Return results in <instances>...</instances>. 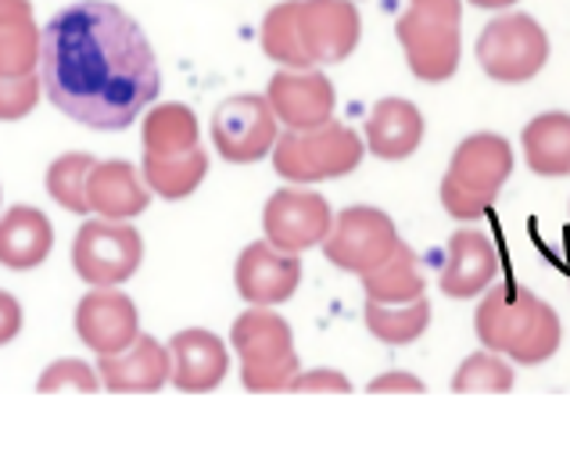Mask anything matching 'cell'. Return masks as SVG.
<instances>
[{
	"label": "cell",
	"instance_id": "cell-1",
	"mask_svg": "<svg viewBox=\"0 0 570 470\" xmlns=\"http://www.w3.org/2000/svg\"><path fill=\"white\" fill-rule=\"evenodd\" d=\"M47 101L79 126L116 134L158 97V61L144 29L119 4L79 0L40 32Z\"/></svg>",
	"mask_w": 570,
	"mask_h": 470
},
{
	"label": "cell",
	"instance_id": "cell-2",
	"mask_svg": "<svg viewBox=\"0 0 570 470\" xmlns=\"http://www.w3.org/2000/svg\"><path fill=\"white\" fill-rule=\"evenodd\" d=\"M474 331L484 349L502 352L513 363L539 366L560 349V316L557 310L520 284L488 287L474 313Z\"/></svg>",
	"mask_w": 570,
	"mask_h": 470
},
{
	"label": "cell",
	"instance_id": "cell-3",
	"mask_svg": "<svg viewBox=\"0 0 570 470\" xmlns=\"http://www.w3.org/2000/svg\"><path fill=\"white\" fill-rule=\"evenodd\" d=\"M513 173V148L499 134H470L442 180V205L452 219H481Z\"/></svg>",
	"mask_w": 570,
	"mask_h": 470
},
{
	"label": "cell",
	"instance_id": "cell-4",
	"mask_svg": "<svg viewBox=\"0 0 570 470\" xmlns=\"http://www.w3.org/2000/svg\"><path fill=\"white\" fill-rule=\"evenodd\" d=\"M410 72L423 84H445L460 69L463 4L460 0H410L395 26Z\"/></svg>",
	"mask_w": 570,
	"mask_h": 470
},
{
	"label": "cell",
	"instance_id": "cell-5",
	"mask_svg": "<svg viewBox=\"0 0 570 470\" xmlns=\"http://www.w3.org/2000/svg\"><path fill=\"white\" fill-rule=\"evenodd\" d=\"M230 345L240 355V384L248 392H287L298 374L291 323L269 305H252L230 327Z\"/></svg>",
	"mask_w": 570,
	"mask_h": 470
},
{
	"label": "cell",
	"instance_id": "cell-6",
	"mask_svg": "<svg viewBox=\"0 0 570 470\" xmlns=\"http://www.w3.org/2000/svg\"><path fill=\"white\" fill-rule=\"evenodd\" d=\"M366 140L345 123H323L313 129H287L273 144V169L291 184L337 180L360 169Z\"/></svg>",
	"mask_w": 570,
	"mask_h": 470
},
{
	"label": "cell",
	"instance_id": "cell-7",
	"mask_svg": "<svg viewBox=\"0 0 570 470\" xmlns=\"http://www.w3.org/2000/svg\"><path fill=\"white\" fill-rule=\"evenodd\" d=\"M549 61V37L531 14H499L478 37V65L495 84H528Z\"/></svg>",
	"mask_w": 570,
	"mask_h": 470
},
{
	"label": "cell",
	"instance_id": "cell-8",
	"mask_svg": "<svg viewBox=\"0 0 570 470\" xmlns=\"http://www.w3.org/2000/svg\"><path fill=\"white\" fill-rule=\"evenodd\" d=\"M144 237L126 219H87L72 245L76 277L90 287H116L140 270Z\"/></svg>",
	"mask_w": 570,
	"mask_h": 470
},
{
	"label": "cell",
	"instance_id": "cell-9",
	"mask_svg": "<svg viewBox=\"0 0 570 470\" xmlns=\"http://www.w3.org/2000/svg\"><path fill=\"white\" fill-rule=\"evenodd\" d=\"M399 231L387 213L370 205H352L341 216H334V226L327 241H323V255L331 258L337 270L348 273H370L377 270L384 258L399 248Z\"/></svg>",
	"mask_w": 570,
	"mask_h": 470
},
{
	"label": "cell",
	"instance_id": "cell-10",
	"mask_svg": "<svg viewBox=\"0 0 570 470\" xmlns=\"http://www.w3.org/2000/svg\"><path fill=\"white\" fill-rule=\"evenodd\" d=\"M276 111L269 105V97L258 94H237L230 101H223L212 116V140H216V151L234 161V166H248L273 151L276 137Z\"/></svg>",
	"mask_w": 570,
	"mask_h": 470
},
{
	"label": "cell",
	"instance_id": "cell-11",
	"mask_svg": "<svg viewBox=\"0 0 570 470\" xmlns=\"http://www.w3.org/2000/svg\"><path fill=\"white\" fill-rule=\"evenodd\" d=\"M334 226V213L323 194L316 190H276L263 208V231L266 241L281 252L302 255L305 248H316L327 241Z\"/></svg>",
	"mask_w": 570,
	"mask_h": 470
},
{
	"label": "cell",
	"instance_id": "cell-12",
	"mask_svg": "<svg viewBox=\"0 0 570 470\" xmlns=\"http://www.w3.org/2000/svg\"><path fill=\"white\" fill-rule=\"evenodd\" d=\"M76 334L90 352L116 355L140 337V313L129 295L116 287H94L76 305Z\"/></svg>",
	"mask_w": 570,
	"mask_h": 470
},
{
	"label": "cell",
	"instance_id": "cell-13",
	"mask_svg": "<svg viewBox=\"0 0 570 470\" xmlns=\"http://www.w3.org/2000/svg\"><path fill=\"white\" fill-rule=\"evenodd\" d=\"M298 32L308 61L334 65L360 47L363 22L352 0H298Z\"/></svg>",
	"mask_w": 570,
	"mask_h": 470
},
{
	"label": "cell",
	"instance_id": "cell-14",
	"mask_svg": "<svg viewBox=\"0 0 570 470\" xmlns=\"http://www.w3.org/2000/svg\"><path fill=\"white\" fill-rule=\"evenodd\" d=\"M302 263L295 252H281L269 241H255L240 252L234 284L248 305H281L298 291Z\"/></svg>",
	"mask_w": 570,
	"mask_h": 470
},
{
	"label": "cell",
	"instance_id": "cell-15",
	"mask_svg": "<svg viewBox=\"0 0 570 470\" xmlns=\"http://www.w3.org/2000/svg\"><path fill=\"white\" fill-rule=\"evenodd\" d=\"M269 105L287 129H313L334 119V84L316 69H281L269 79Z\"/></svg>",
	"mask_w": 570,
	"mask_h": 470
},
{
	"label": "cell",
	"instance_id": "cell-16",
	"mask_svg": "<svg viewBox=\"0 0 570 470\" xmlns=\"http://www.w3.org/2000/svg\"><path fill=\"white\" fill-rule=\"evenodd\" d=\"M499 281V248L495 241L484 231H455L449 237V252L442 273H438V284L449 298H474L484 287H492Z\"/></svg>",
	"mask_w": 570,
	"mask_h": 470
},
{
	"label": "cell",
	"instance_id": "cell-17",
	"mask_svg": "<svg viewBox=\"0 0 570 470\" xmlns=\"http://www.w3.org/2000/svg\"><path fill=\"white\" fill-rule=\"evenodd\" d=\"M97 374L108 392H158L173 378V360L166 345H158L151 334H140L116 355H97Z\"/></svg>",
	"mask_w": 570,
	"mask_h": 470
},
{
	"label": "cell",
	"instance_id": "cell-18",
	"mask_svg": "<svg viewBox=\"0 0 570 470\" xmlns=\"http://www.w3.org/2000/svg\"><path fill=\"white\" fill-rule=\"evenodd\" d=\"M87 202L90 213L101 219H134L151 202L148 180L122 158L94 161L87 180Z\"/></svg>",
	"mask_w": 570,
	"mask_h": 470
},
{
	"label": "cell",
	"instance_id": "cell-19",
	"mask_svg": "<svg viewBox=\"0 0 570 470\" xmlns=\"http://www.w3.org/2000/svg\"><path fill=\"white\" fill-rule=\"evenodd\" d=\"M169 360H173V384L180 392H212L226 381L230 370V355L226 345L212 331H180L169 342Z\"/></svg>",
	"mask_w": 570,
	"mask_h": 470
},
{
	"label": "cell",
	"instance_id": "cell-20",
	"mask_svg": "<svg viewBox=\"0 0 570 470\" xmlns=\"http://www.w3.org/2000/svg\"><path fill=\"white\" fill-rule=\"evenodd\" d=\"M55 248V226L40 208L14 205L0 216V266L14 273L37 270Z\"/></svg>",
	"mask_w": 570,
	"mask_h": 470
},
{
	"label": "cell",
	"instance_id": "cell-21",
	"mask_svg": "<svg viewBox=\"0 0 570 470\" xmlns=\"http://www.w3.org/2000/svg\"><path fill=\"white\" fill-rule=\"evenodd\" d=\"M423 140V116L405 97H384L366 119V148L384 161L410 158Z\"/></svg>",
	"mask_w": 570,
	"mask_h": 470
},
{
	"label": "cell",
	"instance_id": "cell-22",
	"mask_svg": "<svg viewBox=\"0 0 570 470\" xmlns=\"http://www.w3.org/2000/svg\"><path fill=\"white\" fill-rule=\"evenodd\" d=\"M40 72V26L29 0H0V76Z\"/></svg>",
	"mask_w": 570,
	"mask_h": 470
},
{
	"label": "cell",
	"instance_id": "cell-23",
	"mask_svg": "<svg viewBox=\"0 0 570 470\" xmlns=\"http://www.w3.org/2000/svg\"><path fill=\"white\" fill-rule=\"evenodd\" d=\"M524 158L539 176H570V116L546 111L524 126Z\"/></svg>",
	"mask_w": 570,
	"mask_h": 470
},
{
	"label": "cell",
	"instance_id": "cell-24",
	"mask_svg": "<svg viewBox=\"0 0 570 470\" xmlns=\"http://www.w3.org/2000/svg\"><path fill=\"white\" fill-rule=\"evenodd\" d=\"M202 144L198 116L187 105H155L144 119V158L184 155Z\"/></svg>",
	"mask_w": 570,
	"mask_h": 470
},
{
	"label": "cell",
	"instance_id": "cell-25",
	"mask_svg": "<svg viewBox=\"0 0 570 470\" xmlns=\"http://www.w3.org/2000/svg\"><path fill=\"white\" fill-rule=\"evenodd\" d=\"M205 173H208V155H205L202 144L194 151H184V155L144 158V180H148V187L166 202L190 198V194L202 187Z\"/></svg>",
	"mask_w": 570,
	"mask_h": 470
},
{
	"label": "cell",
	"instance_id": "cell-26",
	"mask_svg": "<svg viewBox=\"0 0 570 470\" xmlns=\"http://www.w3.org/2000/svg\"><path fill=\"white\" fill-rule=\"evenodd\" d=\"M431 323V302H373L366 298V327L373 337H381L384 345H413L416 337L428 331Z\"/></svg>",
	"mask_w": 570,
	"mask_h": 470
},
{
	"label": "cell",
	"instance_id": "cell-27",
	"mask_svg": "<svg viewBox=\"0 0 570 470\" xmlns=\"http://www.w3.org/2000/svg\"><path fill=\"white\" fill-rule=\"evenodd\" d=\"M363 291L373 302H413L423 295V277L416 266L413 248L399 241V248L391 252L377 270L363 273Z\"/></svg>",
	"mask_w": 570,
	"mask_h": 470
},
{
	"label": "cell",
	"instance_id": "cell-28",
	"mask_svg": "<svg viewBox=\"0 0 570 470\" xmlns=\"http://www.w3.org/2000/svg\"><path fill=\"white\" fill-rule=\"evenodd\" d=\"M263 51L276 65H284V69H316L302 47L298 0H284V4L269 8L266 22H263Z\"/></svg>",
	"mask_w": 570,
	"mask_h": 470
},
{
	"label": "cell",
	"instance_id": "cell-29",
	"mask_svg": "<svg viewBox=\"0 0 570 470\" xmlns=\"http://www.w3.org/2000/svg\"><path fill=\"white\" fill-rule=\"evenodd\" d=\"M94 155L87 151H69L51 161L47 169V194L61 205L69 208L76 216H90V202H87V180L94 169Z\"/></svg>",
	"mask_w": 570,
	"mask_h": 470
},
{
	"label": "cell",
	"instance_id": "cell-30",
	"mask_svg": "<svg viewBox=\"0 0 570 470\" xmlns=\"http://www.w3.org/2000/svg\"><path fill=\"white\" fill-rule=\"evenodd\" d=\"M452 392H513V366L502 360V352H474L455 370Z\"/></svg>",
	"mask_w": 570,
	"mask_h": 470
},
{
	"label": "cell",
	"instance_id": "cell-31",
	"mask_svg": "<svg viewBox=\"0 0 570 470\" xmlns=\"http://www.w3.org/2000/svg\"><path fill=\"white\" fill-rule=\"evenodd\" d=\"M97 388H105L101 374L83 360H58L37 381V392H97Z\"/></svg>",
	"mask_w": 570,
	"mask_h": 470
},
{
	"label": "cell",
	"instance_id": "cell-32",
	"mask_svg": "<svg viewBox=\"0 0 570 470\" xmlns=\"http://www.w3.org/2000/svg\"><path fill=\"white\" fill-rule=\"evenodd\" d=\"M40 72L26 76H0V123L26 119L40 101Z\"/></svg>",
	"mask_w": 570,
	"mask_h": 470
},
{
	"label": "cell",
	"instance_id": "cell-33",
	"mask_svg": "<svg viewBox=\"0 0 570 470\" xmlns=\"http://www.w3.org/2000/svg\"><path fill=\"white\" fill-rule=\"evenodd\" d=\"M287 392H352V381L337 370H313V374H295L287 384Z\"/></svg>",
	"mask_w": 570,
	"mask_h": 470
},
{
	"label": "cell",
	"instance_id": "cell-34",
	"mask_svg": "<svg viewBox=\"0 0 570 470\" xmlns=\"http://www.w3.org/2000/svg\"><path fill=\"white\" fill-rule=\"evenodd\" d=\"M22 331V305L8 291H0V345L14 342Z\"/></svg>",
	"mask_w": 570,
	"mask_h": 470
},
{
	"label": "cell",
	"instance_id": "cell-35",
	"mask_svg": "<svg viewBox=\"0 0 570 470\" xmlns=\"http://www.w3.org/2000/svg\"><path fill=\"white\" fill-rule=\"evenodd\" d=\"M370 392L373 395H384V392H428L423 388V381L420 378H413V374H399V370H391V374H381V378H373L370 381Z\"/></svg>",
	"mask_w": 570,
	"mask_h": 470
},
{
	"label": "cell",
	"instance_id": "cell-36",
	"mask_svg": "<svg viewBox=\"0 0 570 470\" xmlns=\"http://www.w3.org/2000/svg\"><path fill=\"white\" fill-rule=\"evenodd\" d=\"M470 4H478V8H492V11H499V8H510V4H517V0H470Z\"/></svg>",
	"mask_w": 570,
	"mask_h": 470
}]
</instances>
